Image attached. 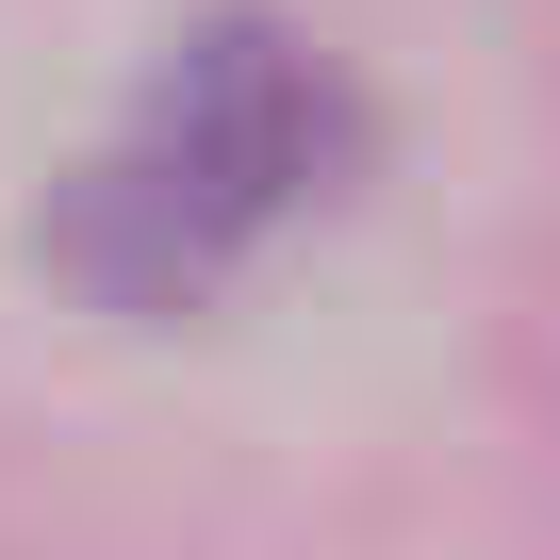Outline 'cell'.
Returning <instances> with one entry per match:
<instances>
[{"label":"cell","mask_w":560,"mask_h":560,"mask_svg":"<svg viewBox=\"0 0 560 560\" xmlns=\"http://www.w3.org/2000/svg\"><path fill=\"white\" fill-rule=\"evenodd\" d=\"M363 165V100L298 18H198L149 50V83L100 116V149L50 198V264L100 314H198L264 247H298Z\"/></svg>","instance_id":"1"}]
</instances>
